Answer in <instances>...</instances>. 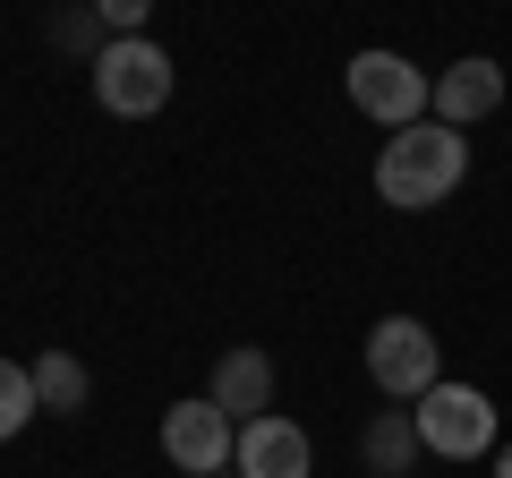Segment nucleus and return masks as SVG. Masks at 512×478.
Listing matches in <instances>:
<instances>
[{"mask_svg": "<svg viewBox=\"0 0 512 478\" xmlns=\"http://www.w3.org/2000/svg\"><path fill=\"white\" fill-rule=\"evenodd\" d=\"M504 103V69L495 60H453V69H436V120L444 129H470V120H487V111Z\"/></svg>", "mask_w": 512, "mask_h": 478, "instance_id": "nucleus-8", "label": "nucleus"}, {"mask_svg": "<svg viewBox=\"0 0 512 478\" xmlns=\"http://www.w3.org/2000/svg\"><path fill=\"white\" fill-rule=\"evenodd\" d=\"M461 171H470V137L444 129L436 111H427V120H410V129L384 137V154H376V197L402 205V214H427V205H444V197L461 188Z\"/></svg>", "mask_w": 512, "mask_h": 478, "instance_id": "nucleus-1", "label": "nucleus"}, {"mask_svg": "<svg viewBox=\"0 0 512 478\" xmlns=\"http://www.w3.org/2000/svg\"><path fill=\"white\" fill-rule=\"evenodd\" d=\"M163 453H171V470L214 478V470H231V453H239V419L214 402V393L171 402V410H163Z\"/></svg>", "mask_w": 512, "mask_h": 478, "instance_id": "nucleus-6", "label": "nucleus"}, {"mask_svg": "<svg viewBox=\"0 0 512 478\" xmlns=\"http://www.w3.org/2000/svg\"><path fill=\"white\" fill-rule=\"evenodd\" d=\"M94 103L111 111V120H154V111L171 103V52L146 35H120L94 52Z\"/></svg>", "mask_w": 512, "mask_h": 478, "instance_id": "nucleus-2", "label": "nucleus"}, {"mask_svg": "<svg viewBox=\"0 0 512 478\" xmlns=\"http://www.w3.org/2000/svg\"><path fill=\"white\" fill-rule=\"evenodd\" d=\"M350 103L367 111V120H384V129H410V120H427L436 111V86H427V69H410L402 52H359L342 69Z\"/></svg>", "mask_w": 512, "mask_h": 478, "instance_id": "nucleus-3", "label": "nucleus"}, {"mask_svg": "<svg viewBox=\"0 0 512 478\" xmlns=\"http://www.w3.org/2000/svg\"><path fill=\"white\" fill-rule=\"evenodd\" d=\"M419 444L427 453H444V461H478L495 444V402L478 385H436V393H419Z\"/></svg>", "mask_w": 512, "mask_h": 478, "instance_id": "nucleus-4", "label": "nucleus"}, {"mask_svg": "<svg viewBox=\"0 0 512 478\" xmlns=\"http://www.w3.org/2000/svg\"><path fill=\"white\" fill-rule=\"evenodd\" d=\"M43 410V393H35V368H18V359H0V444L18 436L26 419Z\"/></svg>", "mask_w": 512, "mask_h": 478, "instance_id": "nucleus-12", "label": "nucleus"}, {"mask_svg": "<svg viewBox=\"0 0 512 478\" xmlns=\"http://www.w3.org/2000/svg\"><path fill=\"white\" fill-rule=\"evenodd\" d=\"M367 376H376V393H393V402H419V393H436V333L419 325V316H384L376 333H367Z\"/></svg>", "mask_w": 512, "mask_h": 478, "instance_id": "nucleus-5", "label": "nucleus"}, {"mask_svg": "<svg viewBox=\"0 0 512 478\" xmlns=\"http://www.w3.org/2000/svg\"><path fill=\"white\" fill-rule=\"evenodd\" d=\"M35 393H43V410H86V368H77L69 350H43L35 359Z\"/></svg>", "mask_w": 512, "mask_h": 478, "instance_id": "nucleus-11", "label": "nucleus"}, {"mask_svg": "<svg viewBox=\"0 0 512 478\" xmlns=\"http://www.w3.org/2000/svg\"><path fill=\"white\" fill-rule=\"evenodd\" d=\"M103 9V26H120V35H137V26L154 18V0H94Z\"/></svg>", "mask_w": 512, "mask_h": 478, "instance_id": "nucleus-13", "label": "nucleus"}, {"mask_svg": "<svg viewBox=\"0 0 512 478\" xmlns=\"http://www.w3.org/2000/svg\"><path fill=\"white\" fill-rule=\"evenodd\" d=\"M205 393H214L239 427L265 419V410H274V359H265V350H222V359H214V385H205Z\"/></svg>", "mask_w": 512, "mask_h": 478, "instance_id": "nucleus-9", "label": "nucleus"}, {"mask_svg": "<svg viewBox=\"0 0 512 478\" xmlns=\"http://www.w3.org/2000/svg\"><path fill=\"white\" fill-rule=\"evenodd\" d=\"M495 478H512V444H504V453H495Z\"/></svg>", "mask_w": 512, "mask_h": 478, "instance_id": "nucleus-14", "label": "nucleus"}, {"mask_svg": "<svg viewBox=\"0 0 512 478\" xmlns=\"http://www.w3.org/2000/svg\"><path fill=\"white\" fill-rule=\"evenodd\" d=\"M214 478H239V470H214Z\"/></svg>", "mask_w": 512, "mask_h": 478, "instance_id": "nucleus-15", "label": "nucleus"}, {"mask_svg": "<svg viewBox=\"0 0 512 478\" xmlns=\"http://www.w3.org/2000/svg\"><path fill=\"white\" fill-rule=\"evenodd\" d=\"M419 453H427V444H419V419H410V410H384V419L367 427V470H376V478H410Z\"/></svg>", "mask_w": 512, "mask_h": 478, "instance_id": "nucleus-10", "label": "nucleus"}, {"mask_svg": "<svg viewBox=\"0 0 512 478\" xmlns=\"http://www.w3.org/2000/svg\"><path fill=\"white\" fill-rule=\"evenodd\" d=\"M231 470H239V478H308V470H316V453H308V436H299L282 410H265V419L239 427Z\"/></svg>", "mask_w": 512, "mask_h": 478, "instance_id": "nucleus-7", "label": "nucleus"}]
</instances>
